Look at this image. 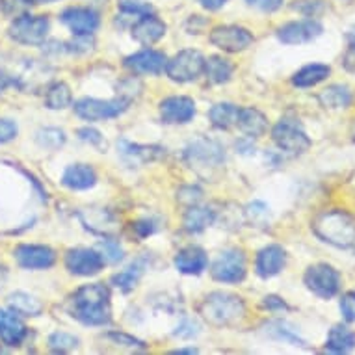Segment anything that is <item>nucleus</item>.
<instances>
[{
    "label": "nucleus",
    "instance_id": "obj_1",
    "mask_svg": "<svg viewBox=\"0 0 355 355\" xmlns=\"http://www.w3.org/2000/svg\"><path fill=\"white\" fill-rule=\"evenodd\" d=\"M71 316L86 326H105L110 322V292L105 285L94 283L78 288L71 297Z\"/></svg>",
    "mask_w": 355,
    "mask_h": 355
},
{
    "label": "nucleus",
    "instance_id": "obj_2",
    "mask_svg": "<svg viewBox=\"0 0 355 355\" xmlns=\"http://www.w3.org/2000/svg\"><path fill=\"white\" fill-rule=\"evenodd\" d=\"M315 233L327 244L337 248H355V218L344 210H331L318 216L315 221Z\"/></svg>",
    "mask_w": 355,
    "mask_h": 355
},
{
    "label": "nucleus",
    "instance_id": "obj_3",
    "mask_svg": "<svg viewBox=\"0 0 355 355\" xmlns=\"http://www.w3.org/2000/svg\"><path fill=\"white\" fill-rule=\"evenodd\" d=\"M201 315L209 324L218 327L236 324L244 318L245 305L242 297L229 292H212L201 303Z\"/></svg>",
    "mask_w": 355,
    "mask_h": 355
},
{
    "label": "nucleus",
    "instance_id": "obj_4",
    "mask_svg": "<svg viewBox=\"0 0 355 355\" xmlns=\"http://www.w3.org/2000/svg\"><path fill=\"white\" fill-rule=\"evenodd\" d=\"M205 62L207 60L203 58V54L199 51L187 49V51H181L169 60L166 64V73L175 82L198 80L199 76L205 73Z\"/></svg>",
    "mask_w": 355,
    "mask_h": 355
},
{
    "label": "nucleus",
    "instance_id": "obj_5",
    "mask_svg": "<svg viewBox=\"0 0 355 355\" xmlns=\"http://www.w3.org/2000/svg\"><path fill=\"white\" fill-rule=\"evenodd\" d=\"M272 138L277 144L281 151L288 153V155H302L311 147V140L305 135V130L296 119H281L272 130Z\"/></svg>",
    "mask_w": 355,
    "mask_h": 355
},
{
    "label": "nucleus",
    "instance_id": "obj_6",
    "mask_svg": "<svg viewBox=\"0 0 355 355\" xmlns=\"http://www.w3.org/2000/svg\"><path fill=\"white\" fill-rule=\"evenodd\" d=\"M305 285L313 294H316L322 300L337 296L340 291V274L329 264H315L309 266L305 272Z\"/></svg>",
    "mask_w": 355,
    "mask_h": 355
},
{
    "label": "nucleus",
    "instance_id": "obj_7",
    "mask_svg": "<svg viewBox=\"0 0 355 355\" xmlns=\"http://www.w3.org/2000/svg\"><path fill=\"white\" fill-rule=\"evenodd\" d=\"M49 26L51 23L43 15H21L10 26V35L23 45H41L47 40Z\"/></svg>",
    "mask_w": 355,
    "mask_h": 355
},
{
    "label": "nucleus",
    "instance_id": "obj_8",
    "mask_svg": "<svg viewBox=\"0 0 355 355\" xmlns=\"http://www.w3.org/2000/svg\"><path fill=\"white\" fill-rule=\"evenodd\" d=\"M127 101L123 99H80L75 103L76 116L86 119V121H103V119H112L127 110Z\"/></svg>",
    "mask_w": 355,
    "mask_h": 355
},
{
    "label": "nucleus",
    "instance_id": "obj_9",
    "mask_svg": "<svg viewBox=\"0 0 355 355\" xmlns=\"http://www.w3.org/2000/svg\"><path fill=\"white\" fill-rule=\"evenodd\" d=\"M210 43L225 53H240L253 43V34L244 26H236V24L216 26L210 32Z\"/></svg>",
    "mask_w": 355,
    "mask_h": 355
},
{
    "label": "nucleus",
    "instance_id": "obj_10",
    "mask_svg": "<svg viewBox=\"0 0 355 355\" xmlns=\"http://www.w3.org/2000/svg\"><path fill=\"white\" fill-rule=\"evenodd\" d=\"M212 277L221 283H240L245 277V257L239 250L223 251L212 264Z\"/></svg>",
    "mask_w": 355,
    "mask_h": 355
},
{
    "label": "nucleus",
    "instance_id": "obj_11",
    "mask_svg": "<svg viewBox=\"0 0 355 355\" xmlns=\"http://www.w3.org/2000/svg\"><path fill=\"white\" fill-rule=\"evenodd\" d=\"M65 266L71 274L89 277V275L99 274L105 266V259L101 257L99 251L87 250V248H76L67 251L65 255Z\"/></svg>",
    "mask_w": 355,
    "mask_h": 355
},
{
    "label": "nucleus",
    "instance_id": "obj_12",
    "mask_svg": "<svg viewBox=\"0 0 355 355\" xmlns=\"http://www.w3.org/2000/svg\"><path fill=\"white\" fill-rule=\"evenodd\" d=\"M15 259L26 270H47L56 262V253L49 245L21 244L15 248Z\"/></svg>",
    "mask_w": 355,
    "mask_h": 355
},
{
    "label": "nucleus",
    "instance_id": "obj_13",
    "mask_svg": "<svg viewBox=\"0 0 355 355\" xmlns=\"http://www.w3.org/2000/svg\"><path fill=\"white\" fill-rule=\"evenodd\" d=\"M60 19L78 37L94 34L101 24L99 13L94 12L92 8H67Z\"/></svg>",
    "mask_w": 355,
    "mask_h": 355
},
{
    "label": "nucleus",
    "instance_id": "obj_14",
    "mask_svg": "<svg viewBox=\"0 0 355 355\" xmlns=\"http://www.w3.org/2000/svg\"><path fill=\"white\" fill-rule=\"evenodd\" d=\"M322 32H324V26L318 21L305 19V21H294V23L281 26L277 37L286 45H302V43L316 40L318 35H322Z\"/></svg>",
    "mask_w": 355,
    "mask_h": 355
},
{
    "label": "nucleus",
    "instance_id": "obj_15",
    "mask_svg": "<svg viewBox=\"0 0 355 355\" xmlns=\"http://www.w3.org/2000/svg\"><path fill=\"white\" fill-rule=\"evenodd\" d=\"M187 158L196 168H218L225 160L223 149L216 141L198 140L187 149Z\"/></svg>",
    "mask_w": 355,
    "mask_h": 355
},
{
    "label": "nucleus",
    "instance_id": "obj_16",
    "mask_svg": "<svg viewBox=\"0 0 355 355\" xmlns=\"http://www.w3.org/2000/svg\"><path fill=\"white\" fill-rule=\"evenodd\" d=\"M160 116L164 123L182 125L196 116V103L190 97H168L160 103Z\"/></svg>",
    "mask_w": 355,
    "mask_h": 355
},
{
    "label": "nucleus",
    "instance_id": "obj_17",
    "mask_svg": "<svg viewBox=\"0 0 355 355\" xmlns=\"http://www.w3.org/2000/svg\"><path fill=\"white\" fill-rule=\"evenodd\" d=\"M166 64H168V58L153 49L140 51L125 60V67L135 71L138 75H160L166 69Z\"/></svg>",
    "mask_w": 355,
    "mask_h": 355
},
{
    "label": "nucleus",
    "instance_id": "obj_18",
    "mask_svg": "<svg viewBox=\"0 0 355 355\" xmlns=\"http://www.w3.org/2000/svg\"><path fill=\"white\" fill-rule=\"evenodd\" d=\"M286 264V253L285 250L277 244L266 245V248H262L259 251V255H257V274L264 277V279H268V277H274L281 272V270L285 268Z\"/></svg>",
    "mask_w": 355,
    "mask_h": 355
},
{
    "label": "nucleus",
    "instance_id": "obj_19",
    "mask_svg": "<svg viewBox=\"0 0 355 355\" xmlns=\"http://www.w3.org/2000/svg\"><path fill=\"white\" fill-rule=\"evenodd\" d=\"M166 30H168V26H166L164 21H160V19L155 17V15H149V13H147V15H144V17L132 26V37H135L138 43H141V45L151 47L157 41L162 40L164 35H166Z\"/></svg>",
    "mask_w": 355,
    "mask_h": 355
},
{
    "label": "nucleus",
    "instance_id": "obj_20",
    "mask_svg": "<svg viewBox=\"0 0 355 355\" xmlns=\"http://www.w3.org/2000/svg\"><path fill=\"white\" fill-rule=\"evenodd\" d=\"M209 264V257L198 245H188L181 250L175 257V266L181 274L187 275H199L203 274Z\"/></svg>",
    "mask_w": 355,
    "mask_h": 355
},
{
    "label": "nucleus",
    "instance_id": "obj_21",
    "mask_svg": "<svg viewBox=\"0 0 355 355\" xmlns=\"http://www.w3.org/2000/svg\"><path fill=\"white\" fill-rule=\"evenodd\" d=\"M26 326L13 311L0 309V340L6 346H19L26 338Z\"/></svg>",
    "mask_w": 355,
    "mask_h": 355
},
{
    "label": "nucleus",
    "instance_id": "obj_22",
    "mask_svg": "<svg viewBox=\"0 0 355 355\" xmlns=\"http://www.w3.org/2000/svg\"><path fill=\"white\" fill-rule=\"evenodd\" d=\"M97 182V175L95 169L87 164H75L65 169L64 177H62V184L67 187L69 190H87Z\"/></svg>",
    "mask_w": 355,
    "mask_h": 355
},
{
    "label": "nucleus",
    "instance_id": "obj_23",
    "mask_svg": "<svg viewBox=\"0 0 355 355\" xmlns=\"http://www.w3.org/2000/svg\"><path fill=\"white\" fill-rule=\"evenodd\" d=\"M119 147V153L121 157L130 164H146L153 162V160H158L162 158L166 153H164L162 147L157 146H138V144H128V141H119L117 144Z\"/></svg>",
    "mask_w": 355,
    "mask_h": 355
},
{
    "label": "nucleus",
    "instance_id": "obj_24",
    "mask_svg": "<svg viewBox=\"0 0 355 355\" xmlns=\"http://www.w3.org/2000/svg\"><path fill=\"white\" fill-rule=\"evenodd\" d=\"M236 125L244 135L251 136V138H259L268 130V119L257 108H239Z\"/></svg>",
    "mask_w": 355,
    "mask_h": 355
},
{
    "label": "nucleus",
    "instance_id": "obj_25",
    "mask_svg": "<svg viewBox=\"0 0 355 355\" xmlns=\"http://www.w3.org/2000/svg\"><path fill=\"white\" fill-rule=\"evenodd\" d=\"M355 348V333L349 327L338 324L329 329L326 343V352L333 354H348Z\"/></svg>",
    "mask_w": 355,
    "mask_h": 355
},
{
    "label": "nucleus",
    "instance_id": "obj_26",
    "mask_svg": "<svg viewBox=\"0 0 355 355\" xmlns=\"http://www.w3.org/2000/svg\"><path fill=\"white\" fill-rule=\"evenodd\" d=\"M331 67L324 64H311L305 65L303 69H300L296 75L292 76V84L297 87H313L316 84H320L329 76Z\"/></svg>",
    "mask_w": 355,
    "mask_h": 355
},
{
    "label": "nucleus",
    "instance_id": "obj_27",
    "mask_svg": "<svg viewBox=\"0 0 355 355\" xmlns=\"http://www.w3.org/2000/svg\"><path fill=\"white\" fill-rule=\"evenodd\" d=\"M8 305L21 316H37L43 311V303L26 292H13L8 296Z\"/></svg>",
    "mask_w": 355,
    "mask_h": 355
},
{
    "label": "nucleus",
    "instance_id": "obj_28",
    "mask_svg": "<svg viewBox=\"0 0 355 355\" xmlns=\"http://www.w3.org/2000/svg\"><path fill=\"white\" fill-rule=\"evenodd\" d=\"M234 71V65L225 60L223 56H210L207 62H205V73H207V78H209L212 84H223L231 78Z\"/></svg>",
    "mask_w": 355,
    "mask_h": 355
},
{
    "label": "nucleus",
    "instance_id": "obj_29",
    "mask_svg": "<svg viewBox=\"0 0 355 355\" xmlns=\"http://www.w3.org/2000/svg\"><path fill=\"white\" fill-rule=\"evenodd\" d=\"M318 99L326 108H348L352 103V92L348 86L333 84L318 95Z\"/></svg>",
    "mask_w": 355,
    "mask_h": 355
},
{
    "label": "nucleus",
    "instance_id": "obj_30",
    "mask_svg": "<svg viewBox=\"0 0 355 355\" xmlns=\"http://www.w3.org/2000/svg\"><path fill=\"white\" fill-rule=\"evenodd\" d=\"M212 221H214V210L193 205L184 216V229L188 233H201L203 229L209 227Z\"/></svg>",
    "mask_w": 355,
    "mask_h": 355
},
{
    "label": "nucleus",
    "instance_id": "obj_31",
    "mask_svg": "<svg viewBox=\"0 0 355 355\" xmlns=\"http://www.w3.org/2000/svg\"><path fill=\"white\" fill-rule=\"evenodd\" d=\"M144 270H146V259L141 257V259H138L136 262H132L125 272L114 275L112 281H114V285H116L117 288H121L123 292L132 291L136 286V283H138V279H140V275L144 274Z\"/></svg>",
    "mask_w": 355,
    "mask_h": 355
},
{
    "label": "nucleus",
    "instance_id": "obj_32",
    "mask_svg": "<svg viewBox=\"0 0 355 355\" xmlns=\"http://www.w3.org/2000/svg\"><path fill=\"white\" fill-rule=\"evenodd\" d=\"M209 117L214 127H233V125H236V117H239V106L229 105V103H220V105L212 106V110L209 112Z\"/></svg>",
    "mask_w": 355,
    "mask_h": 355
},
{
    "label": "nucleus",
    "instance_id": "obj_33",
    "mask_svg": "<svg viewBox=\"0 0 355 355\" xmlns=\"http://www.w3.org/2000/svg\"><path fill=\"white\" fill-rule=\"evenodd\" d=\"M73 101V95H71V89L67 84L64 82H56L53 86L49 87L47 95H45V105L51 110H64L71 105Z\"/></svg>",
    "mask_w": 355,
    "mask_h": 355
},
{
    "label": "nucleus",
    "instance_id": "obj_34",
    "mask_svg": "<svg viewBox=\"0 0 355 355\" xmlns=\"http://www.w3.org/2000/svg\"><path fill=\"white\" fill-rule=\"evenodd\" d=\"M78 346V338L69 335V333L58 331L53 333L51 337H49V348L56 352V354H65V352H71L73 348Z\"/></svg>",
    "mask_w": 355,
    "mask_h": 355
},
{
    "label": "nucleus",
    "instance_id": "obj_35",
    "mask_svg": "<svg viewBox=\"0 0 355 355\" xmlns=\"http://www.w3.org/2000/svg\"><path fill=\"white\" fill-rule=\"evenodd\" d=\"M268 333L274 338H279V340H285V343L296 344V346L297 344L303 346L302 338L297 337V333L294 331L288 324H285V322H274V324H270Z\"/></svg>",
    "mask_w": 355,
    "mask_h": 355
},
{
    "label": "nucleus",
    "instance_id": "obj_36",
    "mask_svg": "<svg viewBox=\"0 0 355 355\" xmlns=\"http://www.w3.org/2000/svg\"><path fill=\"white\" fill-rule=\"evenodd\" d=\"M37 141H40V146L56 149V147L65 144V135L64 130H60V128H43V130L37 132Z\"/></svg>",
    "mask_w": 355,
    "mask_h": 355
},
{
    "label": "nucleus",
    "instance_id": "obj_37",
    "mask_svg": "<svg viewBox=\"0 0 355 355\" xmlns=\"http://www.w3.org/2000/svg\"><path fill=\"white\" fill-rule=\"evenodd\" d=\"M99 253L105 259V262H110V264H116V262H119L125 257V251H123V248L116 240H105V242H101Z\"/></svg>",
    "mask_w": 355,
    "mask_h": 355
},
{
    "label": "nucleus",
    "instance_id": "obj_38",
    "mask_svg": "<svg viewBox=\"0 0 355 355\" xmlns=\"http://www.w3.org/2000/svg\"><path fill=\"white\" fill-rule=\"evenodd\" d=\"M119 10L128 15H147L151 13V4H147L144 0H119Z\"/></svg>",
    "mask_w": 355,
    "mask_h": 355
},
{
    "label": "nucleus",
    "instance_id": "obj_39",
    "mask_svg": "<svg viewBox=\"0 0 355 355\" xmlns=\"http://www.w3.org/2000/svg\"><path fill=\"white\" fill-rule=\"evenodd\" d=\"M340 311L348 322H355V291L346 292L340 300Z\"/></svg>",
    "mask_w": 355,
    "mask_h": 355
},
{
    "label": "nucleus",
    "instance_id": "obj_40",
    "mask_svg": "<svg viewBox=\"0 0 355 355\" xmlns=\"http://www.w3.org/2000/svg\"><path fill=\"white\" fill-rule=\"evenodd\" d=\"M17 136V125L10 119H0V144H8Z\"/></svg>",
    "mask_w": 355,
    "mask_h": 355
},
{
    "label": "nucleus",
    "instance_id": "obj_41",
    "mask_svg": "<svg viewBox=\"0 0 355 355\" xmlns=\"http://www.w3.org/2000/svg\"><path fill=\"white\" fill-rule=\"evenodd\" d=\"M250 6L257 8V10H261V12H275V10H279L283 6V2L285 0H245Z\"/></svg>",
    "mask_w": 355,
    "mask_h": 355
},
{
    "label": "nucleus",
    "instance_id": "obj_42",
    "mask_svg": "<svg viewBox=\"0 0 355 355\" xmlns=\"http://www.w3.org/2000/svg\"><path fill=\"white\" fill-rule=\"evenodd\" d=\"M108 337H110L112 340H116L117 344H121V346H127V348H144V343H141V340L130 337V335H125V333H110Z\"/></svg>",
    "mask_w": 355,
    "mask_h": 355
},
{
    "label": "nucleus",
    "instance_id": "obj_43",
    "mask_svg": "<svg viewBox=\"0 0 355 355\" xmlns=\"http://www.w3.org/2000/svg\"><path fill=\"white\" fill-rule=\"evenodd\" d=\"M78 136H80V140L87 141V144H92V146H99L101 141H103V136H101L99 130H95V128L84 127L78 130Z\"/></svg>",
    "mask_w": 355,
    "mask_h": 355
},
{
    "label": "nucleus",
    "instance_id": "obj_44",
    "mask_svg": "<svg viewBox=\"0 0 355 355\" xmlns=\"http://www.w3.org/2000/svg\"><path fill=\"white\" fill-rule=\"evenodd\" d=\"M135 231L138 233V236L146 239L149 234L155 233V223L151 220H140L135 223Z\"/></svg>",
    "mask_w": 355,
    "mask_h": 355
},
{
    "label": "nucleus",
    "instance_id": "obj_45",
    "mask_svg": "<svg viewBox=\"0 0 355 355\" xmlns=\"http://www.w3.org/2000/svg\"><path fill=\"white\" fill-rule=\"evenodd\" d=\"M175 335L182 338L193 337V335H198V324H196V322L187 320L181 327H179V329H177V331H175Z\"/></svg>",
    "mask_w": 355,
    "mask_h": 355
},
{
    "label": "nucleus",
    "instance_id": "obj_46",
    "mask_svg": "<svg viewBox=\"0 0 355 355\" xmlns=\"http://www.w3.org/2000/svg\"><path fill=\"white\" fill-rule=\"evenodd\" d=\"M262 305L266 309H270V311H286V309H288V305L277 296L264 297V303H262Z\"/></svg>",
    "mask_w": 355,
    "mask_h": 355
},
{
    "label": "nucleus",
    "instance_id": "obj_47",
    "mask_svg": "<svg viewBox=\"0 0 355 355\" xmlns=\"http://www.w3.org/2000/svg\"><path fill=\"white\" fill-rule=\"evenodd\" d=\"M344 67L355 75V41H352V45H349L346 54H344Z\"/></svg>",
    "mask_w": 355,
    "mask_h": 355
},
{
    "label": "nucleus",
    "instance_id": "obj_48",
    "mask_svg": "<svg viewBox=\"0 0 355 355\" xmlns=\"http://www.w3.org/2000/svg\"><path fill=\"white\" fill-rule=\"evenodd\" d=\"M199 4L203 8H207V10H220V8H223L225 4H227V0H199Z\"/></svg>",
    "mask_w": 355,
    "mask_h": 355
},
{
    "label": "nucleus",
    "instance_id": "obj_49",
    "mask_svg": "<svg viewBox=\"0 0 355 355\" xmlns=\"http://www.w3.org/2000/svg\"><path fill=\"white\" fill-rule=\"evenodd\" d=\"M12 84H15V82H13L10 76L4 75V73H0V92H4V89L12 86Z\"/></svg>",
    "mask_w": 355,
    "mask_h": 355
},
{
    "label": "nucleus",
    "instance_id": "obj_50",
    "mask_svg": "<svg viewBox=\"0 0 355 355\" xmlns=\"http://www.w3.org/2000/svg\"><path fill=\"white\" fill-rule=\"evenodd\" d=\"M196 352H198L196 348H188V349H177L175 354H196Z\"/></svg>",
    "mask_w": 355,
    "mask_h": 355
},
{
    "label": "nucleus",
    "instance_id": "obj_51",
    "mask_svg": "<svg viewBox=\"0 0 355 355\" xmlns=\"http://www.w3.org/2000/svg\"><path fill=\"white\" fill-rule=\"evenodd\" d=\"M26 2H32V4H49V2H56V0H26Z\"/></svg>",
    "mask_w": 355,
    "mask_h": 355
},
{
    "label": "nucleus",
    "instance_id": "obj_52",
    "mask_svg": "<svg viewBox=\"0 0 355 355\" xmlns=\"http://www.w3.org/2000/svg\"><path fill=\"white\" fill-rule=\"evenodd\" d=\"M4 279H6V268L0 266V283H4Z\"/></svg>",
    "mask_w": 355,
    "mask_h": 355
},
{
    "label": "nucleus",
    "instance_id": "obj_53",
    "mask_svg": "<svg viewBox=\"0 0 355 355\" xmlns=\"http://www.w3.org/2000/svg\"><path fill=\"white\" fill-rule=\"evenodd\" d=\"M354 140H355V132H354Z\"/></svg>",
    "mask_w": 355,
    "mask_h": 355
}]
</instances>
